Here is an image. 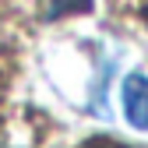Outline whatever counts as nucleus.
Here are the masks:
<instances>
[{
    "label": "nucleus",
    "instance_id": "nucleus-2",
    "mask_svg": "<svg viewBox=\"0 0 148 148\" xmlns=\"http://www.w3.org/2000/svg\"><path fill=\"white\" fill-rule=\"evenodd\" d=\"M88 4H92V0H49V7H53L49 14L57 18V14H71V11H85Z\"/></svg>",
    "mask_w": 148,
    "mask_h": 148
},
{
    "label": "nucleus",
    "instance_id": "nucleus-1",
    "mask_svg": "<svg viewBox=\"0 0 148 148\" xmlns=\"http://www.w3.org/2000/svg\"><path fill=\"white\" fill-rule=\"evenodd\" d=\"M120 109L134 131H148V74L131 71L120 81Z\"/></svg>",
    "mask_w": 148,
    "mask_h": 148
}]
</instances>
